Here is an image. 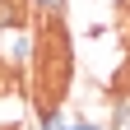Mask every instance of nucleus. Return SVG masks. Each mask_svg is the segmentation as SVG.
I'll list each match as a JSON object with an SVG mask.
<instances>
[{"mask_svg":"<svg viewBox=\"0 0 130 130\" xmlns=\"http://www.w3.org/2000/svg\"><path fill=\"white\" fill-rule=\"evenodd\" d=\"M65 5H70V0H32V9H37V14H46V19H60V14H65Z\"/></svg>","mask_w":130,"mask_h":130,"instance_id":"2","label":"nucleus"},{"mask_svg":"<svg viewBox=\"0 0 130 130\" xmlns=\"http://www.w3.org/2000/svg\"><path fill=\"white\" fill-rule=\"evenodd\" d=\"M5 65H9V60L0 56V93H9V74H5Z\"/></svg>","mask_w":130,"mask_h":130,"instance_id":"3","label":"nucleus"},{"mask_svg":"<svg viewBox=\"0 0 130 130\" xmlns=\"http://www.w3.org/2000/svg\"><path fill=\"white\" fill-rule=\"evenodd\" d=\"M28 9H32V0H0V32L28 28Z\"/></svg>","mask_w":130,"mask_h":130,"instance_id":"1","label":"nucleus"}]
</instances>
